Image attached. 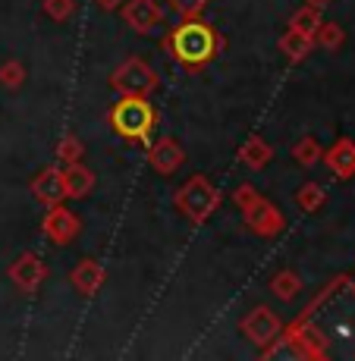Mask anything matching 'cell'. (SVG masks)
<instances>
[{
  "label": "cell",
  "mask_w": 355,
  "mask_h": 361,
  "mask_svg": "<svg viewBox=\"0 0 355 361\" xmlns=\"http://www.w3.org/2000/svg\"><path fill=\"white\" fill-rule=\"evenodd\" d=\"M167 51H170V57L183 69L195 73V69H205L214 57H217L220 35L198 16L183 19V23L170 32V38H167Z\"/></svg>",
  "instance_id": "obj_1"
},
{
  "label": "cell",
  "mask_w": 355,
  "mask_h": 361,
  "mask_svg": "<svg viewBox=\"0 0 355 361\" xmlns=\"http://www.w3.org/2000/svg\"><path fill=\"white\" fill-rule=\"evenodd\" d=\"M155 123H157V114L148 98L120 94V101L110 107V126H114L116 135L129 138V142H148Z\"/></svg>",
  "instance_id": "obj_2"
},
{
  "label": "cell",
  "mask_w": 355,
  "mask_h": 361,
  "mask_svg": "<svg viewBox=\"0 0 355 361\" xmlns=\"http://www.w3.org/2000/svg\"><path fill=\"white\" fill-rule=\"evenodd\" d=\"M173 204L192 224H205L220 204V192L214 189L211 179L205 176H192L186 185H179V192L173 195Z\"/></svg>",
  "instance_id": "obj_3"
},
{
  "label": "cell",
  "mask_w": 355,
  "mask_h": 361,
  "mask_svg": "<svg viewBox=\"0 0 355 361\" xmlns=\"http://www.w3.org/2000/svg\"><path fill=\"white\" fill-rule=\"evenodd\" d=\"M157 73L145 63L142 57H129L110 73V88L120 94H136V98H151L157 88Z\"/></svg>",
  "instance_id": "obj_4"
},
{
  "label": "cell",
  "mask_w": 355,
  "mask_h": 361,
  "mask_svg": "<svg viewBox=\"0 0 355 361\" xmlns=\"http://www.w3.org/2000/svg\"><path fill=\"white\" fill-rule=\"evenodd\" d=\"M280 330H283L280 317H277L267 305H258V308H252L246 317H242V333H246V339L255 345H261L264 352H267L270 343L280 336Z\"/></svg>",
  "instance_id": "obj_5"
},
{
  "label": "cell",
  "mask_w": 355,
  "mask_h": 361,
  "mask_svg": "<svg viewBox=\"0 0 355 361\" xmlns=\"http://www.w3.org/2000/svg\"><path fill=\"white\" fill-rule=\"evenodd\" d=\"M41 233L47 235L57 245H69L73 239H79L82 233V220L76 211H69L64 204H51L44 214V224H41Z\"/></svg>",
  "instance_id": "obj_6"
},
{
  "label": "cell",
  "mask_w": 355,
  "mask_h": 361,
  "mask_svg": "<svg viewBox=\"0 0 355 361\" xmlns=\"http://www.w3.org/2000/svg\"><path fill=\"white\" fill-rule=\"evenodd\" d=\"M242 220H246L248 230L255 235H261V239H277V235L287 230V220H283L280 207H274L267 198H261L255 207H248V211L242 214Z\"/></svg>",
  "instance_id": "obj_7"
},
{
  "label": "cell",
  "mask_w": 355,
  "mask_h": 361,
  "mask_svg": "<svg viewBox=\"0 0 355 361\" xmlns=\"http://www.w3.org/2000/svg\"><path fill=\"white\" fill-rule=\"evenodd\" d=\"M120 16L129 29H136L138 35H151L157 25L164 23V10L157 0H123Z\"/></svg>",
  "instance_id": "obj_8"
},
{
  "label": "cell",
  "mask_w": 355,
  "mask_h": 361,
  "mask_svg": "<svg viewBox=\"0 0 355 361\" xmlns=\"http://www.w3.org/2000/svg\"><path fill=\"white\" fill-rule=\"evenodd\" d=\"M44 276H47L44 261L32 252L19 255V258L10 264V280H13V286L23 289V293H35V289L44 283Z\"/></svg>",
  "instance_id": "obj_9"
},
{
  "label": "cell",
  "mask_w": 355,
  "mask_h": 361,
  "mask_svg": "<svg viewBox=\"0 0 355 361\" xmlns=\"http://www.w3.org/2000/svg\"><path fill=\"white\" fill-rule=\"evenodd\" d=\"M32 195L41 204H64L66 201V189H64V166H44L38 176L32 179Z\"/></svg>",
  "instance_id": "obj_10"
},
{
  "label": "cell",
  "mask_w": 355,
  "mask_h": 361,
  "mask_svg": "<svg viewBox=\"0 0 355 361\" xmlns=\"http://www.w3.org/2000/svg\"><path fill=\"white\" fill-rule=\"evenodd\" d=\"M148 164H151V170L161 173V176H173V173L186 164V151L179 148L176 138H161V142H155L148 148Z\"/></svg>",
  "instance_id": "obj_11"
},
{
  "label": "cell",
  "mask_w": 355,
  "mask_h": 361,
  "mask_svg": "<svg viewBox=\"0 0 355 361\" xmlns=\"http://www.w3.org/2000/svg\"><path fill=\"white\" fill-rule=\"evenodd\" d=\"M324 164L337 179H352L355 176V142L352 138H337L330 145V151H324Z\"/></svg>",
  "instance_id": "obj_12"
},
{
  "label": "cell",
  "mask_w": 355,
  "mask_h": 361,
  "mask_svg": "<svg viewBox=\"0 0 355 361\" xmlns=\"http://www.w3.org/2000/svg\"><path fill=\"white\" fill-rule=\"evenodd\" d=\"M104 280H107V274H104V267L92 258L79 261L73 267V274H69V283H73V289L79 295H95L97 289L104 286Z\"/></svg>",
  "instance_id": "obj_13"
},
{
  "label": "cell",
  "mask_w": 355,
  "mask_h": 361,
  "mask_svg": "<svg viewBox=\"0 0 355 361\" xmlns=\"http://www.w3.org/2000/svg\"><path fill=\"white\" fill-rule=\"evenodd\" d=\"M64 189H66V198H73V201L92 195V189H95V173L88 170V166L82 164V161L66 164V166H64Z\"/></svg>",
  "instance_id": "obj_14"
},
{
  "label": "cell",
  "mask_w": 355,
  "mask_h": 361,
  "mask_svg": "<svg viewBox=\"0 0 355 361\" xmlns=\"http://www.w3.org/2000/svg\"><path fill=\"white\" fill-rule=\"evenodd\" d=\"M270 157H274V148L258 135L248 138V142L239 148V164L248 166V170H264V166L270 164Z\"/></svg>",
  "instance_id": "obj_15"
},
{
  "label": "cell",
  "mask_w": 355,
  "mask_h": 361,
  "mask_svg": "<svg viewBox=\"0 0 355 361\" xmlns=\"http://www.w3.org/2000/svg\"><path fill=\"white\" fill-rule=\"evenodd\" d=\"M311 47H315V38H308V35H302V32L289 29L280 38V51H283V57H287L289 63H302V60L311 54Z\"/></svg>",
  "instance_id": "obj_16"
},
{
  "label": "cell",
  "mask_w": 355,
  "mask_h": 361,
  "mask_svg": "<svg viewBox=\"0 0 355 361\" xmlns=\"http://www.w3.org/2000/svg\"><path fill=\"white\" fill-rule=\"evenodd\" d=\"M324 19H321V6H315V4H305L302 10H296L292 13V19H289V29L292 32H302V35H308V38H315V32H318V25H321Z\"/></svg>",
  "instance_id": "obj_17"
},
{
  "label": "cell",
  "mask_w": 355,
  "mask_h": 361,
  "mask_svg": "<svg viewBox=\"0 0 355 361\" xmlns=\"http://www.w3.org/2000/svg\"><path fill=\"white\" fill-rule=\"evenodd\" d=\"M270 293H274L280 302H292L299 293H302V276L296 270H280V274L270 280Z\"/></svg>",
  "instance_id": "obj_18"
},
{
  "label": "cell",
  "mask_w": 355,
  "mask_h": 361,
  "mask_svg": "<svg viewBox=\"0 0 355 361\" xmlns=\"http://www.w3.org/2000/svg\"><path fill=\"white\" fill-rule=\"evenodd\" d=\"M321 157H324V148L315 135H305L292 145V161H296L299 166H315Z\"/></svg>",
  "instance_id": "obj_19"
},
{
  "label": "cell",
  "mask_w": 355,
  "mask_h": 361,
  "mask_svg": "<svg viewBox=\"0 0 355 361\" xmlns=\"http://www.w3.org/2000/svg\"><path fill=\"white\" fill-rule=\"evenodd\" d=\"M324 201H327L324 185H318V183H305V185H299V192H296V204H299V211L315 214V211H321V207H324Z\"/></svg>",
  "instance_id": "obj_20"
},
{
  "label": "cell",
  "mask_w": 355,
  "mask_h": 361,
  "mask_svg": "<svg viewBox=\"0 0 355 361\" xmlns=\"http://www.w3.org/2000/svg\"><path fill=\"white\" fill-rule=\"evenodd\" d=\"M23 82H25V66L19 60H4L0 63V85L16 92V88H23Z\"/></svg>",
  "instance_id": "obj_21"
},
{
  "label": "cell",
  "mask_w": 355,
  "mask_h": 361,
  "mask_svg": "<svg viewBox=\"0 0 355 361\" xmlns=\"http://www.w3.org/2000/svg\"><path fill=\"white\" fill-rule=\"evenodd\" d=\"M343 38H346V32H343V25H337V23H321L315 32V44L327 47V51H337V47L343 44Z\"/></svg>",
  "instance_id": "obj_22"
},
{
  "label": "cell",
  "mask_w": 355,
  "mask_h": 361,
  "mask_svg": "<svg viewBox=\"0 0 355 361\" xmlns=\"http://www.w3.org/2000/svg\"><path fill=\"white\" fill-rule=\"evenodd\" d=\"M82 154H85V145H82L76 135H64V138H60V145H57V161L64 164V166L82 161Z\"/></svg>",
  "instance_id": "obj_23"
},
{
  "label": "cell",
  "mask_w": 355,
  "mask_h": 361,
  "mask_svg": "<svg viewBox=\"0 0 355 361\" xmlns=\"http://www.w3.org/2000/svg\"><path fill=\"white\" fill-rule=\"evenodd\" d=\"M167 6H170L179 19H195V16H201V13H205L207 0H167Z\"/></svg>",
  "instance_id": "obj_24"
},
{
  "label": "cell",
  "mask_w": 355,
  "mask_h": 361,
  "mask_svg": "<svg viewBox=\"0 0 355 361\" xmlns=\"http://www.w3.org/2000/svg\"><path fill=\"white\" fill-rule=\"evenodd\" d=\"M258 201H261V195H258V189H255V185H248V183H242V185H239V189H236V192H233V204H236V207H239V211H242V214H246V211H248V207H255V204H258Z\"/></svg>",
  "instance_id": "obj_25"
},
{
  "label": "cell",
  "mask_w": 355,
  "mask_h": 361,
  "mask_svg": "<svg viewBox=\"0 0 355 361\" xmlns=\"http://www.w3.org/2000/svg\"><path fill=\"white\" fill-rule=\"evenodd\" d=\"M73 10H76L73 0H44V13L54 23H66V19L73 16Z\"/></svg>",
  "instance_id": "obj_26"
},
{
  "label": "cell",
  "mask_w": 355,
  "mask_h": 361,
  "mask_svg": "<svg viewBox=\"0 0 355 361\" xmlns=\"http://www.w3.org/2000/svg\"><path fill=\"white\" fill-rule=\"evenodd\" d=\"M95 4L101 6V10H120L123 0H95Z\"/></svg>",
  "instance_id": "obj_27"
},
{
  "label": "cell",
  "mask_w": 355,
  "mask_h": 361,
  "mask_svg": "<svg viewBox=\"0 0 355 361\" xmlns=\"http://www.w3.org/2000/svg\"><path fill=\"white\" fill-rule=\"evenodd\" d=\"M305 4H315V6H324V4H330V0H305Z\"/></svg>",
  "instance_id": "obj_28"
}]
</instances>
